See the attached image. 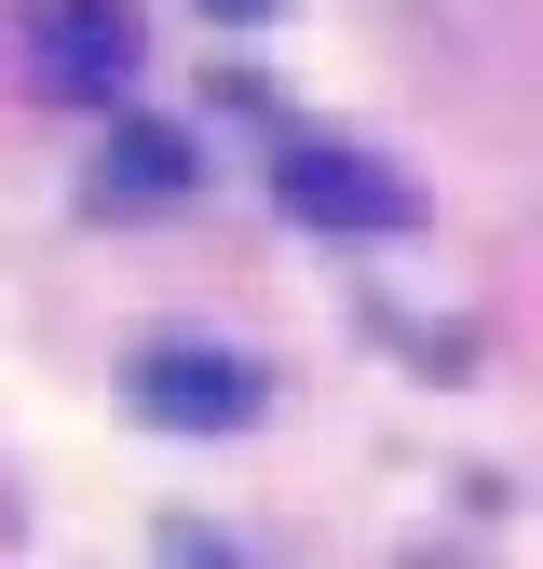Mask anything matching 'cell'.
I'll return each mask as SVG.
<instances>
[{
    "label": "cell",
    "mask_w": 543,
    "mask_h": 569,
    "mask_svg": "<svg viewBox=\"0 0 543 569\" xmlns=\"http://www.w3.org/2000/svg\"><path fill=\"white\" fill-rule=\"evenodd\" d=\"M14 54H28L41 96L109 109L136 82V54H150V28H136V0H14Z\"/></svg>",
    "instance_id": "6da1fadb"
},
{
    "label": "cell",
    "mask_w": 543,
    "mask_h": 569,
    "mask_svg": "<svg viewBox=\"0 0 543 569\" xmlns=\"http://www.w3.org/2000/svg\"><path fill=\"white\" fill-rule=\"evenodd\" d=\"M272 190H286V218H313V231H407L422 218V190L381 150H339V136H299V150L272 163Z\"/></svg>",
    "instance_id": "7a4b0ae2"
},
{
    "label": "cell",
    "mask_w": 543,
    "mask_h": 569,
    "mask_svg": "<svg viewBox=\"0 0 543 569\" xmlns=\"http://www.w3.org/2000/svg\"><path fill=\"white\" fill-rule=\"evenodd\" d=\"M136 407L177 420V435H231V420H258V367L218 339H150L136 352Z\"/></svg>",
    "instance_id": "3957f363"
},
{
    "label": "cell",
    "mask_w": 543,
    "mask_h": 569,
    "mask_svg": "<svg viewBox=\"0 0 543 569\" xmlns=\"http://www.w3.org/2000/svg\"><path fill=\"white\" fill-rule=\"evenodd\" d=\"M177 190H190V136H177V122H122L109 163H96V203L136 218V203H177Z\"/></svg>",
    "instance_id": "277c9868"
}]
</instances>
